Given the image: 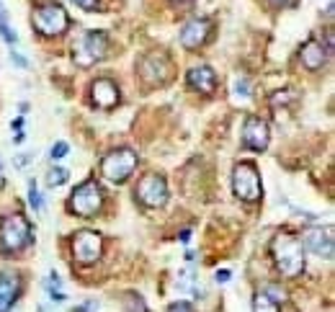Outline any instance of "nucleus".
<instances>
[{
    "label": "nucleus",
    "instance_id": "10",
    "mask_svg": "<svg viewBox=\"0 0 335 312\" xmlns=\"http://www.w3.org/2000/svg\"><path fill=\"white\" fill-rule=\"evenodd\" d=\"M302 245L314 253L322 261H332L335 253V240H332V227H309L302 235Z\"/></svg>",
    "mask_w": 335,
    "mask_h": 312
},
{
    "label": "nucleus",
    "instance_id": "1",
    "mask_svg": "<svg viewBox=\"0 0 335 312\" xmlns=\"http://www.w3.org/2000/svg\"><path fill=\"white\" fill-rule=\"evenodd\" d=\"M271 253H273V261H276V268L281 271V276L286 279H296L302 271H304V245L299 237L289 235V232H278L271 243Z\"/></svg>",
    "mask_w": 335,
    "mask_h": 312
},
{
    "label": "nucleus",
    "instance_id": "15",
    "mask_svg": "<svg viewBox=\"0 0 335 312\" xmlns=\"http://www.w3.org/2000/svg\"><path fill=\"white\" fill-rule=\"evenodd\" d=\"M186 80H189V85H191L194 90H199V93H204V96H209V93L217 90V72H214L209 65L191 67L189 75H186Z\"/></svg>",
    "mask_w": 335,
    "mask_h": 312
},
{
    "label": "nucleus",
    "instance_id": "30",
    "mask_svg": "<svg viewBox=\"0 0 335 312\" xmlns=\"http://www.w3.org/2000/svg\"><path fill=\"white\" fill-rule=\"evenodd\" d=\"M98 309V302H88V304H80V307H72L70 312H93Z\"/></svg>",
    "mask_w": 335,
    "mask_h": 312
},
{
    "label": "nucleus",
    "instance_id": "7",
    "mask_svg": "<svg viewBox=\"0 0 335 312\" xmlns=\"http://www.w3.org/2000/svg\"><path fill=\"white\" fill-rule=\"evenodd\" d=\"M232 189H235V196L243 199V201H255L260 199V176L255 171L253 163H240L235 166L232 171Z\"/></svg>",
    "mask_w": 335,
    "mask_h": 312
},
{
    "label": "nucleus",
    "instance_id": "16",
    "mask_svg": "<svg viewBox=\"0 0 335 312\" xmlns=\"http://www.w3.org/2000/svg\"><path fill=\"white\" fill-rule=\"evenodd\" d=\"M327 57H330V52H327L320 42H314V39H309V42L302 47V52H299V60H302V65H304L309 72H317V70L327 62Z\"/></svg>",
    "mask_w": 335,
    "mask_h": 312
},
{
    "label": "nucleus",
    "instance_id": "8",
    "mask_svg": "<svg viewBox=\"0 0 335 312\" xmlns=\"http://www.w3.org/2000/svg\"><path fill=\"white\" fill-rule=\"evenodd\" d=\"M139 70V78L147 83V85H165L173 75V67H171V60H168L162 52H150L139 60L137 65Z\"/></svg>",
    "mask_w": 335,
    "mask_h": 312
},
{
    "label": "nucleus",
    "instance_id": "35",
    "mask_svg": "<svg viewBox=\"0 0 335 312\" xmlns=\"http://www.w3.org/2000/svg\"><path fill=\"white\" fill-rule=\"evenodd\" d=\"M181 240H183V243H189V240H191V232H189V230H186V232H181Z\"/></svg>",
    "mask_w": 335,
    "mask_h": 312
},
{
    "label": "nucleus",
    "instance_id": "9",
    "mask_svg": "<svg viewBox=\"0 0 335 312\" xmlns=\"http://www.w3.org/2000/svg\"><path fill=\"white\" fill-rule=\"evenodd\" d=\"M134 196L147 207V209H157L168 201V183L162 176L157 173H150V176H142L137 189H134Z\"/></svg>",
    "mask_w": 335,
    "mask_h": 312
},
{
    "label": "nucleus",
    "instance_id": "23",
    "mask_svg": "<svg viewBox=\"0 0 335 312\" xmlns=\"http://www.w3.org/2000/svg\"><path fill=\"white\" fill-rule=\"evenodd\" d=\"M126 312H147V304L139 294H126Z\"/></svg>",
    "mask_w": 335,
    "mask_h": 312
},
{
    "label": "nucleus",
    "instance_id": "20",
    "mask_svg": "<svg viewBox=\"0 0 335 312\" xmlns=\"http://www.w3.org/2000/svg\"><path fill=\"white\" fill-rule=\"evenodd\" d=\"M253 312H278V302H273L266 291L253 297Z\"/></svg>",
    "mask_w": 335,
    "mask_h": 312
},
{
    "label": "nucleus",
    "instance_id": "26",
    "mask_svg": "<svg viewBox=\"0 0 335 312\" xmlns=\"http://www.w3.org/2000/svg\"><path fill=\"white\" fill-rule=\"evenodd\" d=\"M266 294H268L273 302H284V299H286V291H284V289H278V286H273V284L266 289Z\"/></svg>",
    "mask_w": 335,
    "mask_h": 312
},
{
    "label": "nucleus",
    "instance_id": "18",
    "mask_svg": "<svg viewBox=\"0 0 335 312\" xmlns=\"http://www.w3.org/2000/svg\"><path fill=\"white\" fill-rule=\"evenodd\" d=\"M176 289H178V291H183V294H196V289H199L196 271H194V268H183V271H178Z\"/></svg>",
    "mask_w": 335,
    "mask_h": 312
},
{
    "label": "nucleus",
    "instance_id": "11",
    "mask_svg": "<svg viewBox=\"0 0 335 312\" xmlns=\"http://www.w3.org/2000/svg\"><path fill=\"white\" fill-rule=\"evenodd\" d=\"M103 253V237L93 230H80L75 237H72V255L80 261V263H93L98 261Z\"/></svg>",
    "mask_w": 335,
    "mask_h": 312
},
{
    "label": "nucleus",
    "instance_id": "25",
    "mask_svg": "<svg viewBox=\"0 0 335 312\" xmlns=\"http://www.w3.org/2000/svg\"><path fill=\"white\" fill-rule=\"evenodd\" d=\"M235 93H237V98H243V101H245V98L250 96V83H248L245 78H240V80L235 83Z\"/></svg>",
    "mask_w": 335,
    "mask_h": 312
},
{
    "label": "nucleus",
    "instance_id": "4",
    "mask_svg": "<svg viewBox=\"0 0 335 312\" xmlns=\"http://www.w3.org/2000/svg\"><path fill=\"white\" fill-rule=\"evenodd\" d=\"M31 24H34V29H36L39 34H44V36H60L62 31H67L70 16H67V11H65L62 6H57V3H44V6H39V8L34 11Z\"/></svg>",
    "mask_w": 335,
    "mask_h": 312
},
{
    "label": "nucleus",
    "instance_id": "5",
    "mask_svg": "<svg viewBox=\"0 0 335 312\" xmlns=\"http://www.w3.org/2000/svg\"><path fill=\"white\" fill-rule=\"evenodd\" d=\"M101 207H103V189L96 181L80 183L70 196V212H75L78 217L90 219L96 212H101Z\"/></svg>",
    "mask_w": 335,
    "mask_h": 312
},
{
    "label": "nucleus",
    "instance_id": "22",
    "mask_svg": "<svg viewBox=\"0 0 335 312\" xmlns=\"http://www.w3.org/2000/svg\"><path fill=\"white\" fill-rule=\"evenodd\" d=\"M29 204H31L34 212H42V207H44L42 194H39V189H36V181H29Z\"/></svg>",
    "mask_w": 335,
    "mask_h": 312
},
{
    "label": "nucleus",
    "instance_id": "24",
    "mask_svg": "<svg viewBox=\"0 0 335 312\" xmlns=\"http://www.w3.org/2000/svg\"><path fill=\"white\" fill-rule=\"evenodd\" d=\"M67 152H70V144H67V142H57V144H52L49 158H52V160H62Z\"/></svg>",
    "mask_w": 335,
    "mask_h": 312
},
{
    "label": "nucleus",
    "instance_id": "13",
    "mask_svg": "<svg viewBox=\"0 0 335 312\" xmlns=\"http://www.w3.org/2000/svg\"><path fill=\"white\" fill-rule=\"evenodd\" d=\"M209 34H212V21H207V19H194V21H189V24L183 26V31H181V47H183V49H199V47L207 44Z\"/></svg>",
    "mask_w": 335,
    "mask_h": 312
},
{
    "label": "nucleus",
    "instance_id": "6",
    "mask_svg": "<svg viewBox=\"0 0 335 312\" xmlns=\"http://www.w3.org/2000/svg\"><path fill=\"white\" fill-rule=\"evenodd\" d=\"M108 52V36L103 31H88L72 49V57L80 67H90L96 62H101Z\"/></svg>",
    "mask_w": 335,
    "mask_h": 312
},
{
    "label": "nucleus",
    "instance_id": "32",
    "mask_svg": "<svg viewBox=\"0 0 335 312\" xmlns=\"http://www.w3.org/2000/svg\"><path fill=\"white\" fill-rule=\"evenodd\" d=\"M49 297H52V302H57V304H62V302L67 299V297H65L60 289H49Z\"/></svg>",
    "mask_w": 335,
    "mask_h": 312
},
{
    "label": "nucleus",
    "instance_id": "17",
    "mask_svg": "<svg viewBox=\"0 0 335 312\" xmlns=\"http://www.w3.org/2000/svg\"><path fill=\"white\" fill-rule=\"evenodd\" d=\"M21 291V279L11 271L0 273V312H8L13 307V302L18 299Z\"/></svg>",
    "mask_w": 335,
    "mask_h": 312
},
{
    "label": "nucleus",
    "instance_id": "3",
    "mask_svg": "<svg viewBox=\"0 0 335 312\" xmlns=\"http://www.w3.org/2000/svg\"><path fill=\"white\" fill-rule=\"evenodd\" d=\"M31 243V225L26 217L21 214H8L3 222H0V245L8 253L24 250Z\"/></svg>",
    "mask_w": 335,
    "mask_h": 312
},
{
    "label": "nucleus",
    "instance_id": "34",
    "mask_svg": "<svg viewBox=\"0 0 335 312\" xmlns=\"http://www.w3.org/2000/svg\"><path fill=\"white\" fill-rule=\"evenodd\" d=\"M268 3H271L273 8H281V6H286V3H289V0H268Z\"/></svg>",
    "mask_w": 335,
    "mask_h": 312
},
{
    "label": "nucleus",
    "instance_id": "14",
    "mask_svg": "<svg viewBox=\"0 0 335 312\" xmlns=\"http://www.w3.org/2000/svg\"><path fill=\"white\" fill-rule=\"evenodd\" d=\"M90 98H93V103L98 108L108 111V108H114L119 103V85L114 80H108V78H98L90 85Z\"/></svg>",
    "mask_w": 335,
    "mask_h": 312
},
{
    "label": "nucleus",
    "instance_id": "2",
    "mask_svg": "<svg viewBox=\"0 0 335 312\" xmlns=\"http://www.w3.org/2000/svg\"><path fill=\"white\" fill-rule=\"evenodd\" d=\"M137 163H139L137 152L129 150V147H121V150L108 152L106 158L101 160V173H103L111 183H124V181L134 173Z\"/></svg>",
    "mask_w": 335,
    "mask_h": 312
},
{
    "label": "nucleus",
    "instance_id": "27",
    "mask_svg": "<svg viewBox=\"0 0 335 312\" xmlns=\"http://www.w3.org/2000/svg\"><path fill=\"white\" fill-rule=\"evenodd\" d=\"M291 98H294V93H291V90H278V93L271 98V103L276 106V103H286V101H291Z\"/></svg>",
    "mask_w": 335,
    "mask_h": 312
},
{
    "label": "nucleus",
    "instance_id": "31",
    "mask_svg": "<svg viewBox=\"0 0 335 312\" xmlns=\"http://www.w3.org/2000/svg\"><path fill=\"white\" fill-rule=\"evenodd\" d=\"M230 276H232V271H230V268L217 271V284H227V281H230Z\"/></svg>",
    "mask_w": 335,
    "mask_h": 312
},
{
    "label": "nucleus",
    "instance_id": "29",
    "mask_svg": "<svg viewBox=\"0 0 335 312\" xmlns=\"http://www.w3.org/2000/svg\"><path fill=\"white\" fill-rule=\"evenodd\" d=\"M168 312H194V307L189 302H176V304H171V309H168Z\"/></svg>",
    "mask_w": 335,
    "mask_h": 312
},
{
    "label": "nucleus",
    "instance_id": "19",
    "mask_svg": "<svg viewBox=\"0 0 335 312\" xmlns=\"http://www.w3.org/2000/svg\"><path fill=\"white\" fill-rule=\"evenodd\" d=\"M0 36H3V42L8 47H16L18 44V34L13 31V26L8 24V13H6V6L0 3Z\"/></svg>",
    "mask_w": 335,
    "mask_h": 312
},
{
    "label": "nucleus",
    "instance_id": "38",
    "mask_svg": "<svg viewBox=\"0 0 335 312\" xmlns=\"http://www.w3.org/2000/svg\"><path fill=\"white\" fill-rule=\"evenodd\" d=\"M39 312H44V309H39Z\"/></svg>",
    "mask_w": 335,
    "mask_h": 312
},
{
    "label": "nucleus",
    "instance_id": "28",
    "mask_svg": "<svg viewBox=\"0 0 335 312\" xmlns=\"http://www.w3.org/2000/svg\"><path fill=\"white\" fill-rule=\"evenodd\" d=\"M75 6H80L83 11H96L98 8V0H72Z\"/></svg>",
    "mask_w": 335,
    "mask_h": 312
},
{
    "label": "nucleus",
    "instance_id": "33",
    "mask_svg": "<svg viewBox=\"0 0 335 312\" xmlns=\"http://www.w3.org/2000/svg\"><path fill=\"white\" fill-rule=\"evenodd\" d=\"M11 57H13V62H16V65H21V67H26V60H24V57H21L18 52H11Z\"/></svg>",
    "mask_w": 335,
    "mask_h": 312
},
{
    "label": "nucleus",
    "instance_id": "12",
    "mask_svg": "<svg viewBox=\"0 0 335 312\" xmlns=\"http://www.w3.org/2000/svg\"><path fill=\"white\" fill-rule=\"evenodd\" d=\"M271 142V132H268V124L258 116H248L245 124H243V144L248 150H255V152H263Z\"/></svg>",
    "mask_w": 335,
    "mask_h": 312
},
{
    "label": "nucleus",
    "instance_id": "36",
    "mask_svg": "<svg viewBox=\"0 0 335 312\" xmlns=\"http://www.w3.org/2000/svg\"><path fill=\"white\" fill-rule=\"evenodd\" d=\"M173 3H178V6H189V3H194V0H173Z\"/></svg>",
    "mask_w": 335,
    "mask_h": 312
},
{
    "label": "nucleus",
    "instance_id": "21",
    "mask_svg": "<svg viewBox=\"0 0 335 312\" xmlns=\"http://www.w3.org/2000/svg\"><path fill=\"white\" fill-rule=\"evenodd\" d=\"M67 178H70V173H67L65 168H52V171H49V178H47V183H49L52 189H57V186L67 183Z\"/></svg>",
    "mask_w": 335,
    "mask_h": 312
},
{
    "label": "nucleus",
    "instance_id": "37",
    "mask_svg": "<svg viewBox=\"0 0 335 312\" xmlns=\"http://www.w3.org/2000/svg\"><path fill=\"white\" fill-rule=\"evenodd\" d=\"M0 176H3V166H0Z\"/></svg>",
    "mask_w": 335,
    "mask_h": 312
}]
</instances>
